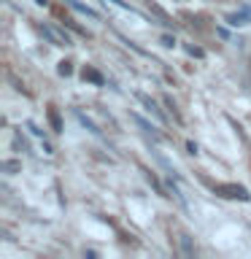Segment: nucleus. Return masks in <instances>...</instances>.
Returning a JSON list of instances; mask_svg holds the SVG:
<instances>
[{"label": "nucleus", "mask_w": 251, "mask_h": 259, "mask_svg": "<svg viewBox=\"0 0 251 259\" xmlns=\"http://www.w3.org/2000/svg\"><path fill=\"white\" fill-rule=\"evenodd\" d=\"M216 192L222 194V197H232V200H243V202L248 200V192L243 189V186H238V184H219Z\"/></svg>", "instance_id": "1"}, {"label": "nucleus", "mask_w": 251, "mask_h": 259, "mask_svg": "<svg viewBox=\"0 0 251 259\" xmlns=\"http://www.w3.org/2000/svg\"><path fill=\"white\" fill-rule=\"evenodd\" d=\"M38 30L44 32V35H46L49 40H52L54 46H70V38H68V35H62L60 30H54V27H46V24H38Z\"/></svg>", "instance_id": "2"}, {"label": "nucleus", "mask_w": 251, "mask_h": 259, "mask_svg": "<svg viewBox=\"0 0 251 259\" xmlns=\"http://www.w3.org/2000/svg\"><path fill=\"white\" fill-rule=\"evenodd\" d=\"M178 243H181V256H192L194 254V246H192V238L186 232L178 235Z\"/></svg>", "instance_id": "3"}, {"label": "nucleus", "mask_w": 251, "mask_h": 259, "mask_svg": "<svg viewBox=\"0 0 251 259\" xmlns=\"http://www.w3.org/2000/svg\"><path fill=\"white\" fill-rule=\"evenodd\" d=\"M138 100H141V103L146 105V111H149V113H154V116H159V119H162V111L157 108V103H154L151 97H146V95H138Z\"/></svg>", "instance_id": "4"}, {"label": "nucleus", "mask_w": 251, "mask_h": 259, "mask_svg": "<svg viewBox=\"0 0 251 259\" xmlns=\"http://www.w3.org/2000/svg\"><path fill=\"white\" fill-rule=\"evenodd\" d=\"M49 121H52V127L57 130V133L62 130V124H60V116H57V108H54V105H49Z\"/></svg>", "instance_id": "5"}, {"label": "nucleus", "mask_w": 251, "mask_h": 259, "mask_svg": "<svg viewBox=\"0 0 251 259\" xmlns=\"http://www.w3.org/2000/svg\"><path fill=\"white\" fill-rule=\"evenodd\" d=\"M84 78H89V81H95V84H103V76L97 70H92V68H87L84 70Z\"/></svg>", "instance_id": "6"}, {"label": "nucleus", "mask_w": 251, "mask_h": 259, "mask_svg": "<svg viewBox=\"0 0 251 259\" xmlns=\"http://www.w3.org/2000/svg\"><path fill=\"white\" fill-rule=\"evenodd\" d=\"M68 3H70L73 8H76V11H81V14H87V16H95V11H92V8H87V6H81V3H78V0H68Z\"/></svg>", "instance_id": "7"}, {"label": "nucleus", "mask_w": 251, "mask_h": 259, "mask_svg": "<svg viewBox=\"0 0 251 259\" xmlns=\"http://www.w3.org/2000/svg\"><path fill=\"white\" fill-rule=\"evenodd\" d=\"M57 70H60V76H70V73H73V68H70V62H68V60H62Z\"/></svg>", "instance_id": "8"}, {"label": "nucleus", "mask_w": 251, "mask_h": 259, "mask_svg": "<svg viewBox=\"0 0 251 259\" xmlns=\"http://www.w3.org/2000/svg\"><path fill=\"white\" fill-rule=\"evenodd\" d=\"M227 22H230V24H246V16H243V14H232V16H227Z\"/></svg>", "instance_id": "9"}, {"label": "nucleus", "mask_w": 251, "mask_h": 259, "mask_svg": "<svg viewBox=\"0 0 251 259\" xmlns=\"http://www.w3.org/2000/svg\"><path fill=\"white\" fill-rule=\"evenodd\" d=\"M3 170H8V173H14V170H19V162H6Z\"/></svg>", "instance_id": "10"}, {"label": "nucleus", "mask_w": 251, "mask_h": 259, "mask_svg": "<svg viewBox=\"0 0 251 259\" xmlns=\"http://www.w3.org/2000/svg\"><path fill=\"white\" fill-rule=\"evenodd\" d=\"M186 52L194 54V57H202V52H200V49H194V46H186Z\"/></svg>", "instance_id": "11"}, {"label": "nucleus", "mask_w": 251, "mask_h": 259, "mask_svg": "<svg viewBox=\"0 0 251 259\" xmlns=\"http://www.w3.org/2000/svg\"><path fill=\"white\" fill-rule=\"evenodd\" d=\"M186 149H189V154H197V143L189 141V143H186Z\"/></svg>", "instance_id": "12"}, {"label": "nucleus", "mask_w": 251, "mask_h": 259, "mask_svg": "<svg viewBox=\"0 0 251 259\" xmlns=\"http://www.w3.org/2000/svg\"><path fill=\"white\" fill-rule=\"evenodd\" d=\"M35 3H38V6H46V0H35Z\"/></svg>", "instance_id": "13"}]
</instances>
